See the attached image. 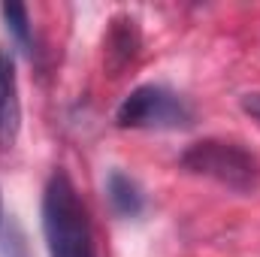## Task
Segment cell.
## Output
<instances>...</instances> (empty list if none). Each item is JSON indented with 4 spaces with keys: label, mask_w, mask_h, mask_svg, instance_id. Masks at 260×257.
Wrapping results in <instances>:
<instances>
[{
    "label": "cell",
    "mask_w": 260,
    "mask_h": 257,
    "mask_svg": "<svg viewBox=\"0 0 260 257\" xmlns=\"http://www.w3.org/2000/svg\"><path fill=\"white\" fill-rule=\"evenodd\" d=\"M118 127L133 130H179L194 121V109L167 85H139L115 109Z\"/></svg>",
    "instance_id": "3"
},
{
    "label": "cell",
    "mask_w": 260,
    "mask_h": 257,
    "mask_svg": "<svg viewBox=\"0 0 260 257\" xmlns=\"http://www.w3.org/2000/svg\"><path fill=\"white\" fill-rule=\"evenodd\" d=\"M0 218H3V206H0Z\"/></svg>",
    "instance_id": "8"
},
{
    "label": "cell",
    "mask_w": 260,
    "mask_h": 257,
    "mask_svg": "<svg viewBox=\"0 0 260 257\" xmlns=\"http://www.w3.org/2000/svg\"><path fill=\"white\" fill-rule=\"evenodd\" d=\"M242 112L251 115V118L260 124V91H251V94L242 97Z\"/></svg>",
    "instance_id": "7"
},
{
    "label": "cell",
    "mask_w": 260,
    "mask_h": 257,
    "mask_svg": "<svg viewBox=\"0 0 260 257\" xmlns=\"http://www.w3.org/2000/svg\"><path fill=\"white\" fill-rule=\"evenodd\" d=\"M106 197H109L115 215H121V218H136L145 209V194L139 188V182L130 179L127 173H121V170L109 173V179H106Z\"/></svg>",
    "instance_id": "5"
},
{
    "label": "cell",
    "mask_w": 260,
    "mask_h": 257,
    "mask_svg": "<svg viewBox=\"0 0 260 257\" xmlns=\"http://www.w3.org/2000/svg\"><path fill=\"white\" fill-rule=\"evenodd\" d=\"M43 236L49 257H94L88 209L64 170H55L43 191Z\"/></svg>",
    "instance_id": "1"
},
{
    "label": "cell",
    "mask_w": 260,
    "mask_h": 257,
    "mask_svg": "<svg viewBox=\"0 0 260 257\" xmlns=\"http://www.w3.org/2000/svg\"><path fill=\"white\" fill-rule=\"evenodd\" d=\"M182 167L194 176H206L233 191H251L257 185V160L236 142L200 139L182 154Z\"/></svg>",
    "instance_id": "2"
},
{
    "label": "cell",
    "mask_w": 260,
    "mask_h": 257,
    "mask_svg": "<svg viewBox=\"0 0 260 257\" xmlns=\"http://www.w3.org/2000/svg\"><path fill=\"white\" fill-rule=\"evenodd\" d=\"M18 127H21V100H18L15 58L9 49L0 46V148H12Z\"/></svg>",
    "instance_id": "4"
},
{
    "label": "cell",
    "mask_w": 260,
    "mask_h": 257,
    "mask_svg": "<svg viewBox=\"0 0 260 257\" xmlns=\"http://www.w3.org/2000/svg\"><path fill=\"white\" fill-rule=\"evenodd\" d=\"M0 12H3V18H6V27L12 30V37H15L21 46H30V18H27V6H21V3H3Z\"/></svg>",
    "instance_id": "6"
}]
</instances>
